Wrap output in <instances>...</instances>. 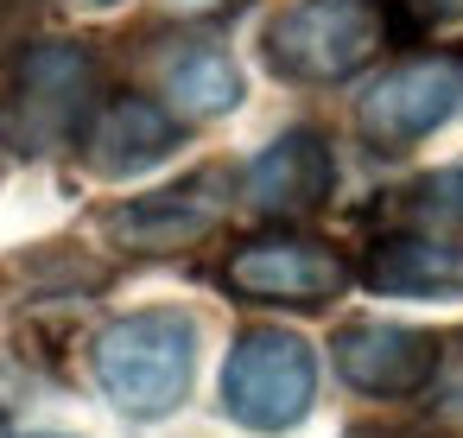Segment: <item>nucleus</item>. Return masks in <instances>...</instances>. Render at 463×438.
I'll use <instances>...</instances> for the list:
<instances>
[{
  "label": "nucleus",
  "instance_id": "nucleus-5",
  "mask_svg": "<svg viewBox=\"0 0 463 438\" xmlns=\"http://www.w3.org/2000/svg\"><path fill=\"white\" fill-rule=\"evenodd\" d=\"M457 115H463V58L450 52L406 58L355 96V134L374 153H406L438 128H450Z\"/></svg>",
  "mask_w": 463,
  "mask_h": 438
},
{
  "label": "nucleus",
  "instance_id": "nucleus-12",
  "mask_svg": "<svg viewBox=\"0 0 463 438\" xmlns=\"http://www.w3.org/2000/svg\"><path fill=\"white\" fill-rule=\"evenodd\" d=\"M159 90H165L172 115H229L241 102V71H235V58L222 45L191 39L159 64Z\"/></svg>",
  "mask_w": 463,
  "mask_h": 438
},
{
  "label": "nucleus",
  "instance_id": "nucleus-8",
  "mask_svg": "<svg viewBox=\"0 0 463 438\" xmlns=\"http://www.w3.org/2000/svg\"><path fill=\"white\" fill-rule=\"evenodd\" d=\"M336 191V153L317 128H286L248 172H241V197L254 216H273V223H298V216H317Z\"/></svg>",
  "mask_w": 463,
  "mask_h": 438
},
{
  "label": "nucleus",
  "instance_id": "nucleus-19",
  "mask_svg": "<svg viewBox=\"0 0 463 438\" xmlns=\"http://www.w3.org/2000/svg\"><path fill=\"white\" fill-rule=\"evenodd\" d=\"M0 172H7V140H0Z\"/></svg>",
  "mask_w": 463,
  "mask_h": 438
},
{
  "label": "nucleus",
  "instance_id": "nucleus-13",
  "mask_svg": "<svg viewBox=\"0 0 463 438\" xmlns=\"http://www.w3.org/2000/svg\"><path fill=\"white\" fill-rule=\"evenodd\" d=\"M419 400H425V419H431L438 432H457V438H463V330L438 343V362H431Z\"/></svg>",
  "mask_w": 463,
  "mask_h": 438
},
{
  "label": "nucleus",
  "instance_id": "nucleus-10",
  "mask_svg": "<svg viewBox=\"0 0 463 438\" xmlns=\"http://www.w3.org/2000/svg\"><path fill=\"white\" fill-rule=\"evenodd\" d=\"M178 134L184 128H178V115L165 102H153V96H115V102H102L90 115V128L77 134V147H83V166L96 178H134V172L159 166L178 147Z\"/></svg>",
  "mask_w": 463,
  "mask_h": 438
},
{
  "label": "nucleus",
  "instance_id": "nucleus-2",
  "mask_svg": "<svg viewBox=\"0 0 463 438\" xmlns=\"http://www.w3.org/2000/svg\"><path fill=\"white\" fill-rule=\"evenodd\" d=\"M102 109V64L90 45L77 39H45L26 45L20 71H14V96L0 115V140L26 159H45L58 147H71L90 115Z\"/></svg>",
  "mask_w": 463,
  "mask_h": 438
},
{
  "label": "nucleus",
  "instance_id": "nucleus-15",
  "mask_svg": "<svg viewBox=\"0 0 463 438\" xmlns=\"http://www.w3.org/2000/svg\"><path fill=\"white\" fill-rule=\"evenodd\" d=\"M406 216L419 223H444V229H463V166H444V172H425L406 197Z\"/></svg>",
  "mask_w": 463,
  "mask_h": 438
},
{
  "label": "nucleus",
  "instance_id": "nucleus-16",
  "mask_svg": "<svg viewBox=\"0 0 463 438\" xmlns=\"http://www.w3.org/2000/svg\"><path fill=\"white\" fill-rule=\"evenodd\" d=\"M45 14V0H0V52H20Z\"/></svg>",
  "mask_w": 463,
  "mask_h": 438
},
{
  "label": "nucleus",
  "instance_id": "nucleus-18",
  "mask_svg": "<svg viewBox=\"0 0 463 438\" xmlns=\"http://www.w3.org/2000/svg\"><path fill=\"white\" fill-rule=\"evenodd\" d=\"M77 7H115V0H77Z\"/></svg>",
  "mask_w": 463,
  "mask_h": 438
},
{
  "label": "nucleus",
  "instance_id": "nucleus-14",
  "mask_svg": "<svg viewBox=\"0 0 463 438\" xmlns=\"http://www.w3.org/2000/svg\"><path fill=\"white\" fill-rule=\"evenodd\" d=\"M374 14H381V33L393 45H419V39L463 20V0H374Z\"/></svg>",
  "mask_w": 463,
  "mask_h": 438
},
{
  "label": "nucleus",
  "instance_id": "nucleus-4",
  "mask_svg": "<svg viewBox=\"0 0 463 438\" xmlns=\"http://www.w3.org/2000/svg\"><path fill=\"white\" fill-rule=\"evenodd\" d=\"M260 45L286 83H343L387 45V33L374 0H292L267 20Z\"/></svg>",
  "mask_w": 463,
  "mask_h": 438
},
{
  "label": "nucleus",
  "instance_id": "nucleus-9",
  "mask_svg": "<svg viewBox=\"0 0 463 438\" xmlns=\"http://www.w3.org/2000/svg\"><path fill=\"white\" fill-rule=\"evenodd\" d=\"M330 356H336V375L355 394L400 400V394L425 387V375L438 362V337L412 330V324H387V318H355L330 337Z\"/></svg>",
  "mask_w": 463,
  "mask_h": 438
},
{
  "label": "nucleus",
  "instance_id": "nucleus-11",
  "mask_svg": "<svg viewBox=\"0 0 463 438\" xmlns=\"http://www.w3.org/2000/svg\"><path fill=\"white\" fill-rule=\"evenodd\" d=\"M362 280L393 299H463V242L425 229L381 235L362 261Z\"/></svg>",
  "mask_w": 463,
  "mask_h": 438
},
{
  "label": "nucleus",
  "instance_id": "nucleus-3",
  "mask_svg": "<svg viewBox=\"0 0 463 438\" xmlns=\"http://www.w3.org/2000/svg\"><path fill=\"white\" fill-rule=\"evenodd\" d=\"M317 400V356L305 337L279 324H254L235 337L222 362V413L248 432H292Z\"/></svg>",
  "mask_w": 463,
  "mask_h": 438
},
{
  "label": "nucleus",
  "instance_id": "nucleus-6",
  "mask_svg": "<svg viewBox=\"0 0 463 438\" xmlns=\"http://www.w3.org/2000/svg\"><path fill=\"white\" fill-rule=\"evenodd\" d=\"M222 280L229 292L260 299V305H324L349 286V261L311 235H254L229 248Z\"/></svg>",
  "mask_w": 463,
  "mask_h": 438
},
{
  "label": "nucleus",
  "instance_id": "nucleus-1",
  "mask_svg": "<svg viewBox=\"0 0 463 438\" xmlns=\"http://www.w3.org/2000/svg\"><path fill=\"white\" fill-rule=\"evenodd\" d=\"M197 375V324L191 311L153 305L128 311L96 337V381L128 419H165Z\"/></svg>",
  "mask_w": 463,
  "mask_h": 438
},
{
  "label": "nucleus",
  "instance_id": "nucleus-7",
  "mask_svg": "<svg viewBox=\"0 0 463 438\" xmlns=\"http://www.w3.org/2000/svg\"><path fill=\"white\" fill-rule=\"evenodd\" d=\"M222 204H229V172L222 166H203L153 197H134L121 210L102 216V229L128 248V254H178V248H197L216 223H222Z\"/></svg>",
  "mask_w": 463,
  "mask_h": 438
},
{
  "label": "nucleus",
  "instance_id": "nucleus-17",
  "mask_svg": "<svg viewBox=\"0 0 463 438\" xmlns=\"http://www.w3.org/2000/svg\"><path fill=\"white\" fill-rule=\"evenodd\" d=\"M20 438H64V432H20Z\"/></svg>",
  "mask_w": 463,
  "mask_h": 438
}]
</instances>
